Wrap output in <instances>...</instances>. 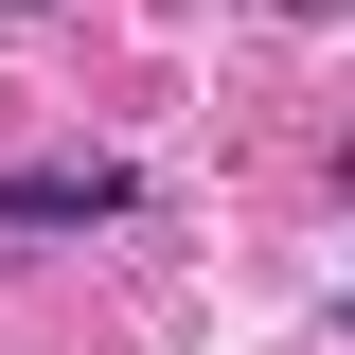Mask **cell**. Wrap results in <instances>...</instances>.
<instances>
[{
    "label": "cell",
    "instance_id": "6da1fadb",
    "mask_svg": "<svg viewBox=\"0 0 355 355\" xmlns=\"http://www.w3.org/2000/svg\"><path fill=\"white\" fill-rule=\"evenodd\" d=\"M125 214V160H18L0 178V231H107Z\"/></svg>",
    "mask_w": 355,
    "mask_h": 355
},
{
    "label": "cell",
    "instance_id": "7a4b0ae2",
    "mask_svg": "<svg viewBox=\"0 0 355 355\" xmlns=\"http://www.w3.org/2000/svg\"><path fill=\"white\" fill-rule=\"evenodd\" d=\"M284 18H338V0H284Z\"/></svg>",
    "mask_w": 355,
    "mask_h": 355
}]
</instances>
